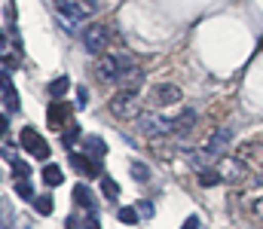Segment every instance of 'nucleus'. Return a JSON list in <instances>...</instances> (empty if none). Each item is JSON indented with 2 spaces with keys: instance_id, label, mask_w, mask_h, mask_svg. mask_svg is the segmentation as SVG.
<instances>
[{
  "instance_id": "nucleus-1",
  "label": "nucleus",
  "mask_w": 263,
  "mask_h": 229,
  "mask_svg": "<svg viewBox=\"0 0 263 229\" xmlns=\"http://www.w3.org/2000/svg\"><path fill=\"white\" fill-rule=\"evenodd\" d=\"M107 110H110V116H117V119H138L141 116V98H138V92H129V89H123V92H117L110 101H107Z\"/></svg>"
},
{
  "instance_id": "nucleus-2",
  "label": "nucleus",
  "mask_w": 263,
  "mask_h": 229,
  "mask_svg": "<svg viewBox=\"0 0 263 229\" xmlns=\"http://www.w3.org/2000/svg\"><path fill=\"white\" fill-rule=\"evenodd\" d=\"M129 68H135V61H132V55H104L101 61H98V76L101 79H107V82H117L120 76L126 74Z\"/></svg>"
},
{
  "instance_id": "nucleus-3",
  "label": "nucleus",
  "mask_w": 263,
  "mask_h": 229,
  "mask_svg": "<svg viewBox=\"0 0 263 229\" xmlns=\"http://www.w3.org/2000/svg\"><path fill=\"white\" fill-rule=\"evenodd\" d=\"M181 98H184L181 86H175V82H156L150 89V95H147V104L150 107H175Z\"/></svg>"
},
{
  "instance_id": "nucleus-4",
  "label": "nucleus",
  "mask_w": 263,
  "mask_h": 229,
  "mask_svg": "<svg viewBox=\"0 0 263 229\" xmlns=\"http://www.w3.org/2000/svg\"><path fill=\"white\" fill-rule=\"evenodd\" d=\"M22 147L31 153V156H37V159H49V144H46V141L40 138V132L31 129V126L22 129Z\"/></svg>"
},
{
  "instance_id": "nucleus-5",
  "label": "nucleus",
  "mask_w": 263,
  "mask_h": 229,
  "mask_svg": "<svg viewBox=\"0 0 263 229\" xmlns=\"http://www.w3.org/2000/svg\"><path fill=\"white\" fill-rule=\"evenodd\" d=\"M107 28L104 25H92V28H86V34H83V46L92 52V55H101L104 49H107Z\"/></svg>"
},
{
  "instance_id": "nucleus-6",
  "label": "nucleus",
  "mask_w": 263,
  "mask_h": 229,
  "mask_svg": "<svg viewBox=\"0 0 263 229\" xmlns=\"http://www.w3.org/2000/svg\"><path fill=\"white\" fill-rule=\"evenodd\" d=\"M236 159L245 165V168H263V144L260 141H251V144H242Z\"/></svg>"
},
{
  "instance_id": "nucleus-7",
  "label": "nucleus",
  "mask_w": 263,
  "mask_h": 229,
  "mask_svg": "<svg viewBox=\"0 0 263 229\" xmlns=\"http://www.w3.org/2000/svg\"><path fill=\"white\" fill-rule=\"evenodd\" d=\"M199 113L193 110V107H184L175 119H172V135H190L193 132V126H196Z\"/></svg>"
},
{
  "instance_id": "nucleus-8",
  "label": "nucleus",
  "mask_w": 263,
  "mask_h": 229,
  "mask_svg": "<svg viewBox=\"0 0 263 229\" xmlns=\"http://www.w3.org/2000/svg\"><path fill=\"white\" fill-rule=\"evenodd\" d=\"M230 138H233V132H230V129H217V132L205 141V147H202V150L208 153V156H217V153H223V147L230 144Z\"/></svg>"
},
{
  "instance_id": "nucleus-9",
  "label": "nucleus",
  "mask_w": 263,
  "mask_h": 229,
  "mask_svg": "<svg viewBox=\"0 0 263 229\" xmlns=\"http://www.w3.org/2000/svg\"><path fill=\"white\" fill-rule=\"evenodd\" d=\"M141 126L147 135H172V119H162V116H144Z\"/></svg>"
},
{
  "instance_id": "nucleus-10",
  "label": "nucleus",
  "mask_w": 263,
  "mask_h": 229,
  "mask_svg": "<svg viewBox=\"0 0 263 229\" xmlns=\"http://www.w3.org/2000/svg\"><path fill=\"white\" fill-rule=\"evenodd\" d=\"M55 9H59L65 18H70V22H83V18L89 15V12H86L77 0H59V6H55Z\"/></svg>"
},
{
  "instance_id": "nucleus-11",
  "label": "nucleus",
  "mask_w": 263,
  "mask_h": 229,
  "mask_svg": "<svg viewBox=\"0 0 263 229\" xmlns=\"http://www.w3.org/2000/svg\"><path fill=\"white\" fill-rule=\"evenodd\" d=\"M117 82H120L123 89H129V92H138V86L144 82V71H141V68L135 65V68H129V71H126V74L120 76Z\"/></svg>"
},
{
  "instance_id": "nucleus-12",
  "label": "nucleus",
  "mask_w": 263,
  "mask_h": 229,
  "mask_svg": "<svg viewBox=\"0 0 263 229\" xmlns=\"http://www.w3.org/2000/svg\"><path fill=\"white\" fill-rule=\"evenodd\" d=\"M73 202H77L80 208H86V211H95V196H92L89 186H83V183L73 186Z\"/></svg>"
},
{
  "instance_id": "nucleus-13",
  "label": "nucleus",
  "mask_w": 263,
  "mask_h": 229,
  "mask_svg": "<svg viewBox=\"0 0 263 229\" xmlns=\"http://www.w3.org/2000/svg\"><path fill=\"white\" fill-rule=\"evenodd\" d=\"M67 119H70V104H55V107H49V126H52V129L65 126Z\"/></svg>"
},
{
  "instance_id": "nucleus-14",
  "label": "nucleus",
  "mask_w": 263,
  "mask_h": 229,
  "mask_svg": "<svg viewBox=\"0 0 263 229\" xmlns=\"http://www.w3.org/2000/svg\"><path fill=\"white\" fill-rule=\"evenodd\" d=\"M242 174H245V165H242L239 159H227V162L220 165V177H223V180H227V177L236 180V177H242Z\"/></svg>"
},
{
  "instance_id": "nucleus-15",
  "label": "nucleus",
  "mask_w": 263,
  "mask_h": 229,
  "mask_svg": "<svg viewBox=\"0 0 263 229\" xmlns=\"http://www.w3.org/2000/svg\"><path fill=\"white\" fill-rule=\"evenodd\" d=\"M70 162H73V168H77L80 174H86V177H98V168L89 162V156H70Z\"/></svg>"
},
{
  "instance_id": "nucleus-16",
  "label": "nucleus",
  "mask_w": 263,
  "mask_h": 229,
  "mask_svg": "<svg viewBox=\"0 0 263 229\" xmlns=\"http://www.w3.org/2000/svg\"><path fill=\"white\" fill-rule=\"evenodd\" d=\"M86 153H89L92 159H101V156L107 153V144H104L101 138H95V135H92V138H86Z\"/></svg>"
},
{
  "instance_id": "nucleus-17",
  "label": "nucleus",
  "mask_w": 263,
  "mask_h": 229,
  "mask_svg": "<svg viewBox=\"0 0 263 229\" xmlns=\"http://www.w3.org/2000/svg\"><path fill=\"white\" fill-rule=\"evenodd\" d=\"M62 180H65V177H62V168H59V165H46V168H43V183H46V186H59Z\"/></svg>"
},
{
  "instance_id": "nucleus-18",
  "label": "nucleus",
  "mask_w": 263,
  "mask_h": 229,
  "mask_svg": "<svg viewBox=\"0 0 263 229\" xmlns=\"http://www.w3.org/2000/svg\"><path fill=\"white\" fill-rule=\"evenodd\" d=\"M223 177H220V171H214V168H199V183L202 186H214V183H220Z\"/></svg>"
},
{
  "instance_id": "nucleus-19",
  "label": "nucleus",
  "mask_w": 263,
  "mask_h": 229,
  "mask_svg": "<svg viewBox=\"0 0 263 229\" xmlns=\"http://www.w3.org/2000/svg\"><path fill=\"white\" fill-rule=\"evenodd\" d=\"M67 89H70V79H67V76H59L55 82H49V95H52V98H62Z\"/></svg>"
},
{
  "instance_id": "nucleus-20",
  "label": "nucleus",
  "mask_w": 263,
  "mask_h": 229,
  "mask_svg": "<svg viewBox=\"0 0 263 229\" xmlns=\"http://www.w3.org/2000/svg\"><path fill=\"white\" fill-rule=\"evenodd\" d=\"M34 208H37V214H52V208H55V202H52V196H40L37 202H34Z\"/></svg>"
},
{
  "instance_id": "nucleus-21",
  "label": "nucleus",
  "mask_w": 263,
  "mask_h": 229,
  "mask_svg": "<svg viewBox=\"0 0 263 229\" xmlns=\"http://www.w3.org/2000/svg\"><path fill=\"white\" fill-rule=\"evenodd\" d=\"M132 177H135L138 183H144V180H150V168L141 165V162H132Z\"/></svg>"
},
{
  "instance_id": "nucleus-22",
  "label": "nucleus",
  "mask_w": 263,
  "mask_h": 229,
  "mask_svg": "<svg viewBox=\"0 0 263 229\" xmlns=\"http://www.w3.org/2000/svg\"><path fill=\"white\" fill-rule=\"evenodd\" d=\"M117 217H120L123 223H138V217H141V214H138V208H120V211H117Z\"/></svg>"
},
{
  "instance_id": "nucleus-23",
  "label": "nucleus",
  "mask_w": 263,
  "mask_h": 229,
  "mask_svg": "<svg viewBox=\"0 0 263 229\" xmlns=\"http://www.w3.org/2000/svg\"><path fill=\"white\" fill-rule=\"evenodd\" d=\"M101 190H104V196H107V199H117V196H120V186H117L110 177H101Z\"/></svg>"
},
{
  "instance_id": "nucleus-24",
  "label": "nucleus",
  "mask_w": 263,
  "mask_h": 229,
  "mask_svg": "<svg viewBox=\"0 0 263 229\" xmlns=\"http://www.w3.org/2000/svg\"><path fill=\"white\" fill-rule=\"evenodd\" d=\"M15 193H18L22 199H31V196H34V190H31V183H28L25 177H22V180H15Z\"/></svg>"
},
{
  "instance_id": "nucleus-25",
  "label": "nucleus",
  "mask_w": 263,
  "mask_h": 229,
  "mask_svg": "<svg viewBox=\"0 0 263 229\" xmlns=\"http://www.w3.org/2000/svg\"><path fill=\"white\" fill-rule=\"evenodd\" d=\"M138 214H141V217H153V205H150V202H141Z\"/></svg>"
},
{
  "instance_id": "nucleus-26",
  "label": "nucleus",
  "mask_w": 263,
  "mask_h": 229,
  "mask_svg": "<svg viewBox=\"0 0 263 229\" xmlns=\"http://www.w3.org/2000/svg\"><path fill=\"white\" fill-rule=\"evenodd\" d=\"M15 174H18V177H28V174H31V168H28L25 162H15Z\"/></svg>"
},
{
  "instance_id": "nucleus-27",
  "label": "nucleus",
  "mask_w": 263,
  "mask_h": 229,
  "mask_svg": "<svg viewBox=\"0 0 263 229\" xmlns=\"http://www.w3.org/2000/svg\"><path fill=\"white\" fill-rule=\"evenodd\" d=\"M77 3H80V6H83V9H86L89 15H92V12H95V6H98L95 0H77Z\"/></svg>"
},
{
  "instance_id": "nucleus-28",
  "label": "nucleus",
  "mask_w": 263,
  "mask_h": 229,
  "mask_svg": "<svg viewBox=\"0 0 263 229\" xmlns=\"http://www.w3.org/2000/svg\"><path fill=\"white\" fill-rule=\"evenodd\" d=\"M86 229H101V223H98V217H95V214H89V220H86Z\"/></svg>"
},
{
  "instance_id": "nucleus-29",
  "label": "nucleus",
  "mask_w": 263,
  "mask_h": 229,
  "mask_svg": "<svg viewBox=\"0 0 263 229\" xmlns=\"http://www.w3.org/2000/svg\"><path fill=\"white\" fill-rule=\"evenodd\" d=\"M184 229H199V217H187L184 220Z\"/></svg>"
},
{
  "instance_id": "nucleus-30",
  "label": "nucleus",
  "mask_w": 263,
  "mask_h": 229,
  "mask_svg": "<svg viewBox=\"0 0 263 229\" xmlns=\"http://www.w3.org/2000/svg\"><path fill=\"white\" fill-rule=\"evenodd\" d=\"M6 129H9V122H6V116H0V138L6 135Z\"/></svg>"
},
{
  "instance_id": "nucleus-31",
  "label": "nucleus",
  "mask_w": 263,
  "mask_h": 229,
  "mask_svg": "<svg viewBox=\"0 0 263 229\" xmlns=\"http://www.w3.org/2000/svg\"><path fill=\"white\" fill-rule=\"evenodd\" d=\"M257 214H260V217H263V199H260V202H257Z\"/></svg>"
}]
</instances>
